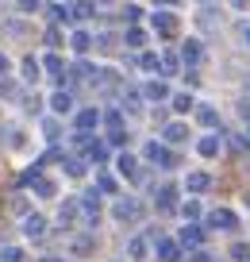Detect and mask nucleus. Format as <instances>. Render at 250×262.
Masks as SVG:
<instances>
[{"label":"nucleus","mask_w":250,"mask_h":262,"mask_svg":"<svg viewBox=\"0 0 250 262\" xmlns=\"http://www.w3.org/2000/svg\"><path fill=\"white\" fill-rule=\"evenodd\" d=\"M139 216H143V205H139L135 196H127V201H120V205H116V220H120V224H127V220L135 224Z\"/></svg>","instance_id":"1"},{"label":"nucleus","mask_w":250,"mask_h":262,"mask_svg":"<svg viewBox=\"0 0 250 262\" xmlns=\"http://www.w3.org/2000/svg\"><path fill=\"white\" fill-rule=\"evenodd\" d=\"M150 24H154V31L166 35V39H170V35H177V16H173V12H158Z\"/></svg>","instance_id":"2"},{"label":"nucleus","mask_w":250,"mask_h":262,"mask_svg":"<svg viewBox=\"0 0 250 262\" xmlns=\"http://www.w3.org/2000/svg\"><path fill=\"white\" fill-rule=\"evenodd\" d=\"M58 220H62V228H77V224H81V201H70V205H62Z\"/></svg>","instance_id":"3"},{"label":"nucleus","mask_w":250,"mask_h":262,"mask_svg":"<svg viewBox=\"0 0 250 262\" xmlns=\"http://www.w3.org/2000/svg\"><path fill=\"white\" fill-rule=\"evenodd\" d=\"M154 251H158L162 262H177V258H181V247L173 243V239H158V243H154Z\"/></svg>","instance_id":"4"},{"label":"nucleus","mask_w":250,"mask_h":262,"mask_svg":"<svg viewBox=\"0 0 250 262\" xmlns=\"http://www.w3.org/2000/svg\"><path fill=\"white\" fill-rule=\"evenodd\" d=\"M146 158H150V162H158V166H173V155L162 147V143H150V147H146Z\"/></svg>","instance_id":"5"},{"label":"nucleus","mask_w":250,"mask_h":262,"mask_svg":"<svg viewBox=\"0 0 250 262\" xmlns=\"http://www.w3.org/2000/svg\"><path fill=\"white\" fill-rule=\"evenodd\" d=\"M24 231H27V239H42V235H47V220H42V216H27Z\"/></svg>","instance_id":"6"},{"label":"nucleus","mask_w":250,"mask_h":262,"mask_svg":"<svg viewBox=\"0 0 250 262\" xmlns=\"http://www.w3.org/2000/svg\"><path fill=\"white\" fill-rule=\"evenodd\" d=\"M208 224L212 228H235L239 220H235V212H227V208H216V212L208 216Z\"/></svg>","instance_id":"7"},{"label":"nucleus","mask_w":250,"mask_h":262,"mask_svg":"<svg viewBox=\"0 0 250 262\" xmlns=\"http://www.w3.org/2000/svg\"><path fill=\"white\" fill-rule=\"evenodd\" d=\"M116 166H120V173H123V178L139 181V162H135L131 155H120V158H116Z\"/></svg>","instance_id":"8"},{"label":"nucleus","mask_w":250,"mask_h":262,"mask_svg":"<svg viewBox=\"0 0 250 262\" xmlns=\"http://www.w3.org/2000/svg\"><path fill=\"white\" fill-rule=\"evenodd\" d=\"M97 123H100V112H97V108H85V112L77 116V131H89V127H97Z\"/></svg>","instance_id":"9"},{"label":"nucleus","mask_w":250,"mask_h":262,"mask_svg":"<svg viewBox=\"0 0 250 262\" xmlns=\"http://www.w3.org/2000/svg\"><path fill=\"white\" fill-rule=\"evenodd\" d=\"M196 150H200L204 158H212V155H219V135H204L200 143H196Z\"/></svg>","instance_id":"10"},{"label":"nucleus","mask_w":250,"mask_h":262,"mask_svg":"<svg viewBox=\"0 0 250 262\" xmlns=\"http://www.w3.org/2000/svg\"><path fill=\"white\" fill-rule=\"evenodd\" d=\"M212 185V178L208 173H189V181H185V189L189 193H200V189H208Z\"/></svg>","instance_id":"11"},{"label":"nucleus","mask_w":250,"mask_h":262,"mask_svg":"<svg viewBox=\"0 0 250 262\" xmlns=\"http://www.w3.org/2000/svg\"><path fill=\"white\" fill-rule=\"evenodd\" d=\"M50 108H54L58 116H65L73 108V100H70V93H54V97H50Z\"/></svg>","instance_id":"12"},{"label":"nucleus","mask_w":250,"mask_h":262,"mask_svg":"<svg viewBox=\"0 0 250 262\" xmlns=\"http://www.w3.org/2000/svg\"><path fill=\"white\" fill-rule=\"evenodd\" d=\"M185 135H189L185 123H170V127H166V139L170 143H185Z\"/></svg>","instance_id":"13"},{"label":"nucleus","mask_w":250,"mask_h":262,"mask_svg":"<svg viewBox=\"0 0 250 262\" xmlns=\"http://www.w3.org/2000/svg\"><path fill=\"white\" fill-rule=\"evenodd\" d=\"M93 247H97V239H93V235H81V239H73V254H89Z\"/></svg>","instance_id":"14"},{"label":"nucleus","mask_w":250,"mask_h":262,"mask_svg":"<svg viewBox=\"0 0 250 262\" xmlns=\"http://www.w3.org/2000/svg\"><path fill=\"white\" fill-rule=\"evenodd\" d=\"M146 97H150V100H166V97H170V89H166L162 81H150V85H146Z\"/></svg>","instance_id":"15"},{"label":"nucleus","mask_w":250,"mask_h":262,"mask_svg":"<svg viewBox=\"0 0 250 262\" xmlns=\"http://www.w3.org/2000/svg\"><path fill=\"white\" fill-rule=\"evenodd\" d=\"M181 243H185V247H196V243H200V228H196V224H189V228L181 231Z\"/></svg>","instance_id":"16"},{"label":"nucleus","mask_w":250,"mask_h":262,"mask_svg":"<svg viewBox=\"0 0 250 262\" xmlns=\"http://www.w3.org/2000/svg\"><path fill=\"white\" fill-rule=\"evenodd\" d=\"M181 54H185V62H200V42H196V39H189Z\"/></svg>","instance_id":"17"},{"label":"nucleus","mask_w":250,"mask_h":262,"mask_svg":"<svg viewBox=\"0 0 250 262\" xmlns=\"http://www.w3.org/2000/svg\"><path fill=\"white\" fill-rule=\"evenodd\" d=\"M39 70H42V66L35 62V58H27V62H24V77H27V81H39Z\"/></svg>","instance_id":"18"},{"label":"nucleus","mask_w":250,"mask_h":262,"mask_svg":"<svg viewBox=\"0 0 250 262\" xmlns=\"http://www.w3.org/2000/svg\"><path fill=\"white\" fill-rule=\"evenodd\" d=\"M89 35H85V31H77V35H73V50H77V54H85V50H89Z\"/></svg>","instance_id":"19"},{"label":"nucleus","mask_w":250,"mask_h":262,"mask_svg":"<svg viewBox=\"0 0 250 262\" xmlns=\"http://www.w3.org/2000/svg\"><path fill=\"white\" fill-rule=\"evenodd\" d=\"M131 258H135V262L146 258V243H143V239H131Z\"/></svg>","instance_id":"20"},{"label":"nucleus","mask_w":250,"mask_h":262,"mask_svg":"<svg viewBox=\"0 0 250 262\" xmlns=\"http://www.w3.org/2000/svg\"><path fill=\"white\" fill-rule=\"evenodd\" d=\"M89 158L104 162V158H108V147H104V143H89Z\"/></svg>","instance_id":"21"},{"label":"nucleus","mask_w":250,"mask_h":262,"mask_svg":"<svg viewBox=\"0 0 250 262\" xmlns=\"http://www.w3.org/2000/svg\"><path fill=\"white\" fill-rule=\"evenodd\" d=\"M173 108H177V112H189V108H193V97H189V93H181V97H173Z\"/></svg>","instance_id":"22"},{"label":"nucleus","mask_w":250,"mask_h":262,"mask_svg":"<svg viewBox=\"0 0 250 262\" xmlns=\"http://www.w3.org/2000/svg\"><path fill=\"white\" fill-rule=\"evenodd\" d=\"M35 189H39L42 196H54V181H42V178H35Z\"/></svg>","instance_id":"23"},{"label":"nucleus","mask_w":250,"mask_h":262,"mask_svg":"<svg viewBox=\"0 0 250 262\" xmlns=\"http://www.w3.org/2000/svg\"><path fill=\"white\" fill-rule=\"evenodd\" d=\"M97 185H100V189H104V193H116V181H112V178H108V173H100V178H97Z\"/></svg>","instance_id":"24"},{"label":"nucleus","mask_w":250,"mask_h":262,"mask_svg":"<svg viewBox=\"0 0 250 262\" xmlns=\"http://www.w3.org/2000/svg\"><path fill=\"white\" fill-rule=\"evenodd\" d=\"M4 262H24V251H19V247H8V251H4Z\"/></svg>","instance_id":"25"},{"label":"nucleus","mask_w":250,"mask_h":262,"mask_svg":"<svg viewBox=\"0 0 250 262\" xmlns=\"http://www.w3.org/2000/svg\"><path fill=\"white\" fill-rule=\"evenodd\" d=\"M231 254H235L239 262H246V258H250V247H246V243H239V247H231Z\"/></svg>","instance_id":"26"},{"label":"nucleus","mask_w":250,"mask_h":262,"mask_svg":"<svg viewBox=\"0 0 250 262\" xmlns=\"http://www.w3.org/2000/svg\"><path fill=\"white\" fill-rule=\"evenodd\" d=\"M65 166H70L73 178H81V170H85V166H81V158H65Z\"/></svg>","instance_id":"27"},{"label":"nucleus","mask_w":250,"mask_h":262,"mask_svg":"<svg viewBox=\"0 0 250 262\" xmlns=\"http://www.w3.org/2000/svg\"><path fill=\"white\" fill-rule=\"evenodd\" d=\"M196 116H200V123H208V127H212V123H216V112H212V108H200V112H196Z\"/></svg>","instance_id":"28"},{"label":"nucleus","mask_w":250,"mask_h":262,"mask_svg":"<svg viewBox=\"0 0 250 262\" xmlns=\"http://www.w3.org/2000/svg\"><path fill=\"white\" fill-rule=\"evenodd\" d=\"M189 262H212V254L208 251H193V254H189Z\"/></svg>","instance_id":"29"},{"label":"nucleus","mask_w":250,"mask_h":262,"mask_svg":"<svg viewBox=\"0 0 250 262\" xmlns=\"http://www.w3.org/2000/svg\"><path fill=\"white\" fill-rule=\"evenodd\" d=\"M162 208H173V189H162Z\"/></svg>","instance_id":"30"},{"label":"nucleus","mask_w":250,"mask_h":262,"mask_svg":"<svg viewBox=\"0 0 250 262\" xmlns=\"http://www.w3.org/2000/svg\"><path fill=\"white\" fill-rule=\"evenodd\" d=\"M127 42L131 47H143V31H127Z\"/></svg>","instance_id":"31"},{"label":"nucleus","mask_w":250,"mask_h":262,"mask_svg":"<svg viewBox=\"0 0 250 262\" xmlns=\"http://www.w3.org/2000/svg\"><path fill=\"white\" fill-rule=\"evenodd\" d=\"M181 212H185V216H200V205H196V201H189V205L181 208Z\"/></svg>","instance_id":"32"},{"label":"nucleus","mask_w":250,"mask_h":262,"mask_svg":"<svg viewBox=\"0 0 250 262\" xmlns=\"http://www.w3.org/2000/svg\"><path fill=\"white\" fill-rule=\"evenodd\" d=\"M19 8H24V12H31V8H39V0H19Z\"/></svg>","instance_id":"33"},{"label":"nucleus","mask_w":250,"mask_h":262,"mask_svg":"<svg viewBox=\"0 0 250 262\" xmlns=\"http://www.w3.org/2000/svg\"><path fill=\"white\" fill-rule=\"evenodd\" d=\"M39 262H62V258H58V254H47V258H39Z\"/></svg>","instance_id":"34"},{"label":"nucleus","mask_w":250,"mask_h":262,"mask_svg":"<svg viewBox=\"0 0 250 262\" xmlns=\"http://www.w3.org/2000/svg\"><path fill=\"white\" fill-rule=\"evenodd\" d=\"M100 4H112V0H100Z\"/></svg>","instance_id":"35"}]
</instances>
